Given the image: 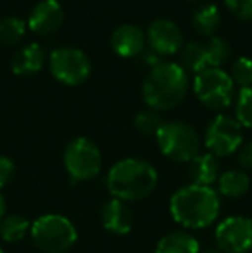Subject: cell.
Instances as JSON below:
<instances>
[{
  "label": "cell",
  "mask_w": 252,
  "mask_h": 253,
  "mask_svg": "<svg viewBox=\"0 0 252 253\" xmlns=\"http://www.w3.org/2000/svg\"><path fill=\"white\" fill-rule=\"evenodd\" d=\"M159 174L151 162L137 157H128L109 169L105 186L112 198L131 203L151 197L157 188Z\"/></svg>",
  "instance_id": "cell-1"
},
{
  "label": "cell",
  "mask_w": 252,
  "mask_h": 253,
  "mask_svg": "<svg viewBox=\"0 0 252 253\" xmlns=\"http://www.w3.org/2000/svg\"><path fill=\"white\" fill-rule=\"evenodd\" d=\"M221 210L218 191L209 186L187 184L176 190L169 200V212L175 222L189 229H204L216 222Z\"/></svg>",
  "instance_id": "cell-2"
},
{
  "label": "cell",
  "mask_w": 252,
  "mask_h": 253,
  "mask_svg": "<svg viewBox=\"0 0 252 253\" xmlns=\"http://www.w3.org/2000/svg\"><path fill=\"white\" fill-rule=\"evenodd\" d=\"M189 91V76L182 66L161 62L149 71L142 84V98L155 112H164L178 107Z\"/></svg>",
  "instance_id": "cell-3"
},
{
  "label": "cell",
  "mask_w": 252,
  "mask_h": 253,
  "mask_svg": "<svg viewBox=\"0 0 252 253\" xmlns=\"http://www.w3.org/2000/svg\"><path fill=\"white\" fill-rule=\"evenodd\" d=\"M31 241L44 253H66L74 247L78 231L67 217L59 213H45L30 227Z\"/></svg>",
  "instance_id": "cell-4"
},
{
  "label": "cell",
  "mask_w": 252,
  "mask_h": 253,
  "mask_svg": "<svg viewBox=\"0 0 252 253\" xmlns=\"http://www.w3.org/2000/svg\"><path fill=\"white\" fill-rule=\"evenodd\" d=\"M155 140L162 155L173 162H190L201 150V138L197 131L183 121L162 123Z\"/></svg>",
  "instance_id": "cell-5"
},
{
  "label": "cell",
  "mask_w": 252,
  "mask_h": 253,
  "mask_svg": "<svg viewBox=\"0 0 252 253\" xmlns=\"http://www.w3.org/2000/svg\"><path fill=\"white\" fill-rule=\"evenodd\" d=\"M192 88L197 100L211 110H223L235 100V84L221 67H209L195 74Z\"/></svg>",
  "instance_id": "cell-6"
},
{
  "label": "cell",
  "mask_w": 252,
  "mask_h": 253,
  "mask_svg": "<svg viewBox=\"0 0 252 253\" xmlns=\"http://www.w3.org/2000/svg\"><path fill=\"white\" fill-rule=\"evenodd\" d=\"M64 169L73 183H83L99 176L102 169L101 148L85 136L74 138L64 150Z\"/></svg>",
  "instance_id": "cell-7"
},
{
  "label": "cell",
  "mask_w": 252,
  "mask_h": 253,
  "mask_svg": "<svg viewBox=\"0 0 252 253\" xmlns=\"http://www.w3.org/2000/svg\"><path fill=\"white\" fill-rule=\"evenodd\" d=\"M50 74L66 86H78L88 80L92 73V64L87 53L80 48L61 47L55 48L49 57Z\"/></svg>",
  "instance_id": "cell-8"
},
{
  "label": "cell",
  "mask_w": 252,
  "mask_h": 253,
  "mask_svg": "<svg viewBox=\"0 0 252 253\" xmlns=\"http://www.w3.org/2000/svg\"><path fill=\"white\" fill-rule=\"evenodd\" d=\"M244 134L242 126L237 123L235 117L226 116V114H218L211 123L207 124L204 133V143L209 153L221 159V157L233 155L242 147Z\"/></svg>",
  "instance_id": "cell-9"
},
{
  "label": "cell",
  "mask_w": 252,
  "mask_h": 253,
  "mask_svg": "<svg viewBox=\"0 0 252 253\" xmlns=\"http://www.w3.org/2000/svg\"><path fill=\"white\" fill-rule=\"evenodd\" d=\"M214 241L221 253H247L252 248V219L232 215L218 224Z\"/></svg>",
  "instance_id": "cell-10"
},
{
  "label": "cell",
  "mask_w": 252,
  "mask_h": 253,
  "mask_svg": "<svg viewBox=\"0 0 252 253\" xmlns=\"http://www.w3.org/2000/svg\"><path fill=\"white\" fill-rule=\"evenodd\" d=\"M151 50L159 57L175 55L183 48V33L178 24L169 19H155L149 24L145 33Z\"/></svg>",
  "instance_id": "cell-11"
},
{
  "label": "cell",
  "mask_w": 252,
  "mask_h": 253,
  "mask_svg": "<svg viewBox=\"0 0 252 253\" xmlns=\"http://www.w3.org/2000/svg\"><path fill=\"white\" fill-rule=\"evenodd\" d=\"M64 9L57 0H42L31 9L28 28L37 35H52L62 26Z\"/></svg>",
  "instance_id": "cell-12"
},
{
  "label": "cell",
  "mask_w": 252,
  "mask_h": 253,
  "mask_svg": "<svg viewBox=\"0 0 252 253\" xmlns=\"http://www.w3.org/2000/svg\"><path fill=\"white\" fill-rule=\"evenodd\" d=\"M145 45H147L145 33L137 24H121L111 35V48L116 55L123 59L138 57L145 50Z\"/></svg>",
  "instance_id": "cell-13"
},
{
  "label": "cell",
  "mask_w": 252,
  "mask_h": 253,
  "mask_svg": "<svg viewBox=\"0 0 252 253\" xmlns=\"http://www.w3.org/2000/svg\"><path fill=\"white\" fill-rule=\"evenodd\" d=\"M102 226L112 234L125 236L133 227V213L126 202H121L118 198H111L104 203L101 210Z\"/></svg>",
  "instance_id": "cell-14"
},
{
  "label": "cell",
  "mask_w": 252,
  "mask_h": 253,
  "mask_svg": "<svg viewBox=\"0 0 252 253\" xmlns=\"http://www.w3.org/2000/svg\"><path fill=\"white\" fill-rule=\"evenodd\" d=\"M45 60H47V55L44 48L38 43H30L14 53L10 67L17 76H33L44 69Z\"/></svg>",
  "instance_id": "cell-15"
},
{
  "label": "cell",
  "mask_w": 252,
  "mask_h": 253,
  "mask_svg": "<svg viewBox=\"0 0 252 253\" xmlns=\"http://www.w3.org/2000/svg\"><path fill=\"white\" fill-rule=\"evenodd\" d=\"M189 177L192 184L197 186H209L216 183L219 177V160L212 153H199L190 160Z\"/></svg>",
  "instance_id": "cell-16"
},
{
  "label": "cell",
  "mask_w": 252,
  "mask_h": 253,
  "mask_svg": "<svg viewBox=\"0 0 252 253\" xmlns=\"http://www.w3.org/2000/svg\"><path fill=\"white\" fill-rule=\"evenodd\" d=\"M216 183H218L219 195L232 198V200L246 197L251 190V176L244 169L226 170V172L219 174Z\"/></svg>",
  "instance_id": "cell-17"
},
{
  "label": "cell",
  "mask_w": 252,
  "mask_h": 253,
  "mask_svg": "<svg viewBox=\"0 0 252 253\" xmlns=\"http://www.w3.org/2000/svg\"><path fill=\"white\" fill-rule=\"evenodd\" d=\"M201 245L185 231H173L159 240L155 253H199Z\"/></svg>",
  "instance_id": "cell-18"
},
{
  "label": "cell",
  "mask_w": 252,
  "mask_h": 253,
  "mask_svg": "<svg viewBox=\"0 0 252 253\" xmlns=\"http://www.w3.org/2000/svg\"><path fill=\"white\" fill-rule=\"evenodd\" d=\"M219 24H221V14H219L218 7L207 3L202 5L192 14V28L197 35L205 38H211L216 35Z\"/></svg>",
  "instance_id": "cell-19"
},
{
  "label": "cell",
  "mask_w": 252,
  "mask_h": 253,
  "mask_svg": "<svg viewBox=\"0 0 252 253\" xmlns=\"http://www.w3.org/2000/svg\"><path fill=\"white\" fill-rule=\"evenodd\" d=\"M180 62H182L180 66H182V69L185 73L199 74L202 71L209 69L204 43H201V42H189L187 45H183V48L180 50Z\"/></svg>",
  "instance_id": "cell-20"
},
{
  "label": "cell",
  "mask_w": 252,
  "mask_h": 253,
  "mask_svg": "<svg viewBox=\"0 0 252 253\" xmlns=\"http://www.w3.org/2000/svg\"><path fill=\"white\" fill-rule=\"evenodd\" d=\"M30 227L31 224L26 217L12 213L0 220V238L7 243H17V241L24 240Z\"/></svg>",
  "instance_id": "cell-21"
},
{
  "label": "cell",
  "mask_w": 252,
  "mask_h": 253,
  "mask_svg": "<svg viewBox=\"0 0 252 253\" xmlns=\"http://www.w3.org/2000/svg\"><path fill=\"white\" fill-rule=\"evenodd\" d=\"M205 55H207L209 67H221L232 55V47L230 43L221 37H211L204 43Z\"/></svg>",
  "instance_id": "cell-22"
},
{
  "label": "cell",
  "mask_w": 252,
  "mask_h": 253,
  "mask_svg": "<svg viewBox=\"0 0 252 253\" xmlns=\"http://www.w3.org/2000/svg\"><path fill=\"white\" fill-rule=\"evenodd\" d=\"M26 31V23L19 17L7 16L0 19V43L2 45H16L21 42Z\"/></svg>",
  "instance_id": "cell-23"
},
{
  "label": "cell",
  "mask_w": 252,
  "mask_h": 253,
  "mask_svg": "<svg viewBox=\"0 0 252 253\" xmlns=\"http://www.w3.org/2000/svg\"><path fill=\"white\" fill-rule=\"evenodd\" d=\"M235 119L242 127H252V86L240 88L235 97Z\"/></svg>",
  "instance_id": "cell-24"
},
{
  "label": "cell",
  "mask_w": 252,
  "mask_h": 253,
  "mask_svg": "<svg viewBox=\"0 0 252 253\" xmlns=\"http://www.w3.org/2000/svg\"><path fill=\"white\" fill-rule=\"evenodd\" d=\"M162 123H164V121H162L161 114L152 109L140 110L133 119L135 129L140 134H145V136H155L159 127L162 126Z\"/></svg>",
  "instance_id": "cell-25"
},
{
  "label": "cell",
  "mask_w": 252,
  "mask_h": 253,
  "mask_svg": "<svg viewBox=\"0 0 252 253\" xmlns=\"http://www.w3.org/2000/svg\"><path fill=\"white\" fill-rule=\"evenodd\" d=\"M230 78H232L233 84L240 88L252 86V60L249 57H239L232 64Z\"/></svg>",
  "instance_id": "cell-26"
},
{
  "label": "cell",
  "mask_w": 252,
  "mask_h": 253,
  "mask_svg": "<svg viewBox=\"0 0 252 253\" xmlns=\"http://www.w3.org/2000/svg\"><path fill=\"white\" fill-rule=\"evenodd\" d=\"M225 5L239 19L252 21V0H225Z\"/></svg>",
  "instance_id": "cell-27"
},
{
  "label": "cell",
  "mask_w": 252,
  "mask_h": 253,
  "mask_svg": "<svg viewBox=\"0 0 252 253\" xmlns=\"http://www.w3.org/2000/svg\"><path fill=\"white\" fill-rule=\"evenodd\" d=\"M14 172H16V166H14L12 159L0 155V188L7 186L10 183V179L14 177Z\"/></svg>",
  "instance_id": "cell-28"
},
{
  "label": "cell",
  "mask_w": 252,
  "mask_h": 253,
  "mask_svg": "<svg viewBox=\"0 0 252 253\" xmlns=\"http://www.w3.org/2000/svg\"><path fill=\"white\" fill-rule=\"evenodd\" d=\"M237 159H239V164L242 169L252 170V141L239 148V157Z\"/></svg>",
  "instance_id": "cell-29"
},
{
  "label": "cell",
  "mask_w": 252,
  "mask_h": 253,
  "mask_svg": "<svg viewBox=\"0 0 252 253\" xmlns=\"http://www.w3.org/2000/svg\"><path fill=\"white\" fill-rule=\"evenodd\" d=\"M3 213H5V200H3L2 193H0V220L3 219Z\"/></svg>",
  "instance_id": "cell-30"
},
{
  "label": "cell",
  "mask_w": 252,
  "mask_h": 253,
  "mask_svg": "<svg viewBox=\"0 0 252 253\" xmlns=\"http://www.w3.org/2000/svg\"><path fill=\"white\" fill-rule=\"evenodd\" d=\"M202 253H221V252H218V250H207V252H202Z\"/></svg>",
  "instance_id": "cell-31"
},
{
  "label": "cell",
  "mask_w": 252,
  "mask_h": 253,
  "mask_svg": "<svg viewBox=\"0 0 252 253\" xmlns=\"http://www.w3.org/2000/svg\"><path fill=\"white\" fill-rule=\"evenodd\" d=\"M0 253H3V250H2V247H0Z\"/></svg>",
  "instance_id": "cell-32"
}]
</instances>
